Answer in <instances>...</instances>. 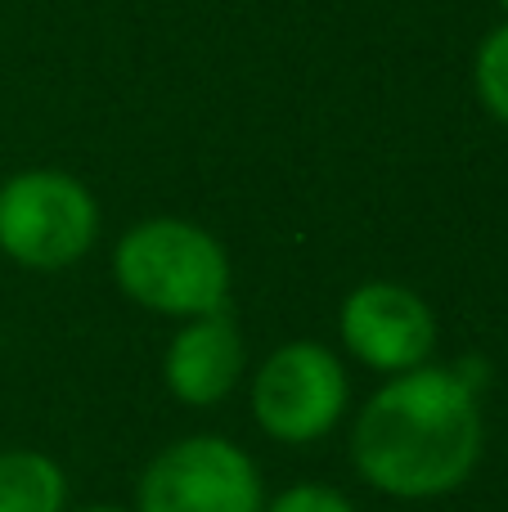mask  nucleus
Segmentation results:
<instances>
[{"instance_id":"nucleus-1","label":"nucleus","mask_w":508,"mask_h":512,"mask_svg":"<svg viewBox=\"0 0 508 512\" xmlns=\"http://www.w3.org/2000/svg\"><path fill=\"white\" fill-rule=\"evenodd\" d=\"M482 441L477 382L464 369L419 364L365 400L351 427V463L387 499H441L473 477Z\"/></svg>"},{"instance_id":"nucleus-2","label":"nucleus","mask_w":508,"mask_h":512,"mask_svg":"<svg viewBox=\"0 0 508 512\" xmlns=\"http://www.w3.org/2000/svg\"><path fill=\"white\" fill-rule=\"evenodd\" d=\"M113 279L135 306L171 319H198L225 310L230 256L194 221L153 216L117 239Z\"/></svg>"},{"instance_id":"nucleus-3","label":"nucleus","mask_w":508,"mask_h":512,"mask_svg":"<svg viewBox=\"0 0 508 512\" xmlns=\"http://www.w3.org/2000/svg\"><path fill=\"white\" fill-rule=\"evenodd\" d=\"M99 234V207L63 171H18L0 185V252L23 270H68Z\"/></svg>"},{"instance_id":"nucleus-4","label":"nucleus","mask_w":508,"mask_h":512,"mask_svg":"<svg viewBox=\"0 0 508 512\" xmlns=\"http://www.w3.org/2000/svg\"><path fill=\"white\" fill-rule=\"evenodd\" d=\"M261 468L230 436H185L153 454L135 486V512H261Z\"/></svg>"},{"instance_id":"nucleus-5","label":"nucleus","mask_w":508,"mask_h":512,"mask_svg":"<svg viewBox=\"0 0 508 512\" xmlns=\"http://www.w3.org/2000/svg\"><path fill=\"white\" fill-rule=\"evenodd\" d=\"M347 405V369L324 342L279 346L252 382V418L279 445H315L342 423Z\"/></svg>"},{"instance_id":"nucleus-6","label":"nucleus","mask_w":508,"mask_h":512,"mask_svg":"<svg viewBox=\"0 0 508 512\" xmlns=\"http://www.w3.org/2000/svg\"><path fill=\"white\" fill-rule=\"evenodd\" d=\"M338 333L360 364L378 373H410L437 351V315L405 283H360L338 310Z\"/></svg>"},{"instance_id":"nucleus-7","label":"nucleus","mask_w":508,"mask_h":512,"mask_svg":"<svg viewBox=\"0 0 508 512\" xmlns=\"http://www.w3.org/2000/svg\"><path fill=\"white\" fill-rule=\"evenodd\" d=\"M248 364V346L243 333L225 310L216 315H198V319H180V333L171 337L167 360H162V378L167 391L180 405H221L243 378Z\"/></svg>"},{"instance_id":"nucleus-8","label":"nucleus","mask_w":508,"mask_h":512,"mask_svg":"<svg viewBox=\"0 0 508 512\" xmlns=\"http://www.w3.org/2000/svg\"><path fill=\"white\" fill-rule=\"evenodd\" d=\"M0 512H68V477L41 450H0Z\"/></svg>"},{"instance_id":"nucleus-9","label":"nucleus","mask_w":508,"mask_h":512,"mask_svg":"<svg viewBox=\"0 0 508 512\" xmlns=\"http://www.w3.org/2000/svg\"><path fill=\"white\" fill-rule=\"evenodd\" d=\"M473 81H477V95H482L486 113L508 126V23L495 27L482 41L477 63H473Z\"/></svg>"},{"instance_id":"nucleus-10","label":"nucleus","mask_w":508,"mask_h":512,"mask_svg":"<svg viewBox=\"0 0 508 512\" xmlns=\"http://www.w3.org/2000/svg\"><path fill=\"white\" fill-rule=\"evenodd\" d=\"M261 512H356V504H351L342 490L333 486H315V481H302V486H288L279 490L275 499H270Z\"/></svg>"},{"instance_id":"nucleus-11","label":"nucleus","mask_w":508,"mask_h":512,"mask_svg":"<svg viewBox=\"0 0 508 512\" xmlns=\"http://www.w3.org/2000/svg\"><path fill=\"white\" fill-rule=\"evenodd\" d=\"M72 512H126V508H113V504H90V508H72Z\"/></svg>"},{"instance_id":"nucleus-12","label":"nucleus","mask_w":508,"mask_h":512,"mask_svg":"<svg viewBox=\"0 0 508 512\" xmlns=\"http://www.w3.org/2000/svg\"><path fill=\"white\" fill-rule=\"evenodd\" d=\"M500 5H508V0H500Z\"/></svg>"}]
</instances>
